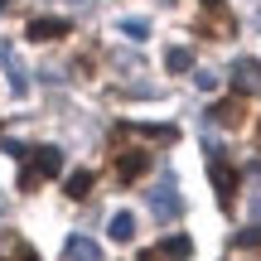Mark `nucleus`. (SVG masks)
I'll return each mask as SVG.
<instances>
[{
	"mask_svg": "<svg viewBox=\"0 0 261 261\" xmlns=\"http://www.w3.org/2000/svg\"><path fill=\"white\" fill-rule=\"evenodd\" d=\"M54 174H63V150L58 145H29L24 169H19V189L34 194V189L44 184V179H54Z\"/></svg>",
	"mask_w": 261,
	"mask_h": 261,
	"instance_id": "nucleus-1",
	"label": "nucleus"
},
{
	"mask_svg": "<svg viewBox=\"0 0 261 261\" xmlns=\"http://www.w3.org/2000/svg\"><path fill=\"white\" fill-rule=\"evenodd\" d=\"M208 174H213L218 208H223V213H232V208H237V165H232L218 145H208Z\"/></svg>",
	"mask_w": 261,
	"mask_h": 261,
	"instance_id": "nucleus-2",
	"label": "nucleus"
},
{
	"mask_svg": "<svg viewBox=\"0 0 261 261\" xmlns=\"http://www.w3.org/2000/svg\"><path fill=\"white\" fill-rule=\"evenodd\" d=\"M198 5H203V19H198V34L203 39H232L237 34V19L223 0H198Z\"/></svg>",
	"mask_w": 261,
	"mask_h": 261,
	"instance_id": "nucleus-3",
	"label": "nucleus"
},
{
	"mask_svg": "<svg viewBox=\"0 0 261 261\" xmlns=\"http://www.w3.org/2000/svg\"><path fill=\"white\" fill-rule=\"evenodd\" d=\"M150 208H155L160 223H174V218L184 213V198H179V189H174V174H165L155 189H150Z\"/></svg>",
	"mask_w": 261,
	"mask_h": 261,
	"instance_id": "nucleus-4",
	"label": "nucleus"
},
{
	"mask_svg": "<svg viewBox=\"0 0 261 261\" xmlns=\"http://www.w3.org/2000/svg\"><path fill=\"white\" fill-rule=\"evenodd\" d=\"M150 169V155L145 150H121V155L112 160V174H116V184H136L140 174Z\"/></svg>",
	"mask_w": 261,
	"mask_h": 261,
	"instance_id": "nucleus-5",
	"label": "nucleus"
},
{
	"mask_svg": "<svg viewBox=\"0 0 261 261\" xmlns=\"http://www.w3.org/2000/svg\"><path fill=\"white\" fill-rule=\"evenodd\" d=\"M34 44H54V39H63V34H73V24H68L63 15H39V19H29V29H24Z\"/></svg>",
	"mask_w": 261,
	"mask_h": 261,
	"instance_id": "nucleus-6",
	"label": "nucleus"
},
{
	"mask_svg": "<svg viewBox=\"0 0 261 261\" xmlns=\"http://www.w3.org/2000/svg\"><path fill=\"white\" fill-rule=\"evenodd\" d=\"M208 116H213L218 126L237 130V126L247 121V97H242V92H237V97H223V102H213V107H208Z\"/></svg>",
	"mask_w": 261,
	"mask_h": 261,
	"instance_id": "nucleus-7",
	"label": "nucleus"
},
{
	"mask_svg": "<svg viewBox=\"0 0 261 261\" xmlns=\"http://www.w3.org/2000/svg\"><path fill=\"white\" fill-rule=\"evenodd\" d=\"M189 256H194V242H189L184 232L165 237V242H160L155 252H145V261H189Z\"/></svg>",
	"mask_w": 261,
	"mask_h": 261,
	"instance_id": "nucleus-8",
	"label": "nucleus"
},
{
	"mask_svg": "<svg viewBox=\"0 0 261 261\" xmlns=\"http://www.w3.org/2000/svg\"><path fill=\"white\" fill-rule=\"evenodd\" d=\"M232 87H237L242 97L261 92V63H256V58H242V63H232Z\"/></svg>",
	"mask_w": 261,
	"mask_h": 261,
	"instance_id": "nucleus-9",
	"label": "nucleus"
},
{
	"mask_svg": "<svg viewBox=\"0 0 261 261\" xmlns=\"http://www.w3.org/2000/svg\"><path fill=\"white\" fill-rule=\"evenodd\" d=\"M121 136H145V140H160V145H174L179 140V126H136V121H126V126H116Z\"/></svg>",
	"mask_w": 261,
	"mask_h": 261,
	"instance_id": "nucleus-10",
	"label": "nucleus"
},
{
	"mask_svg": "<svg viewBox=\"0 0 261 261\" xmlns=\"http://www.w3.org/2000/svg\"><path fill=\"white\" fill-rule=\"evenodd\" d=\"M63 256L68 261H102V247H97L92 237L77 232V237H68V242H63Z\"/></svg>",
	"mask_w": 261,
	"mask_h": 261,
	"instance_id": "nucleus-11",
	"label": "nucleus"
},
{
	"mask_svg": "<svg viewBox=\"0 0 261 261\" xmlns=\"http://www.w3.org/2000/svg\"><path fill=\"white\" fill-rule=\"evenodd\" d=\"M107 237H112V242H136V218H130V213H112Z\"/></svg>",
	"mask_w": 261,
	"mask_h": 261,
	"instance_id": "nucleus-12",
	"label": "nucleus"
},
{
	"mask_svg": "<svg viewBox=\"0 0 261 261\" xmlns=\"http://www.w3.org/2000/svg\"><path fill=\"white\" fill-rule=\"evenodd\" d=\"M92 184H97L92 169H73V174H68V198H77V203H83V198L92 194Z\"/></svg>",
	"mask_w": 261,
	"mask_h": 261,
	"instance_id": "nucleus-13",
	"label": "nucleus"
},
{
	"mask_svg": "<svg viewBox=\"0 0 261 261\" xmlns=\"http://www.w3.org/2000/svg\"><path fill=\"white\" fill-rule=\"evenodd\" d=\"M0 63H5L10 68V92H15V97H24V73H19V63H15V54H10V48H0Z\"/></svg>",
	"mask_w": 261,
	"mask_h": 261,
	"instance_id": "nucleus-14",
	"label": "nucleus"
},
{
	"mask_svg": "<svg viewBox=\"0 0 261 261\" xmlns=\"http://www.w3.org/2000/svg\"><path fill=\"white\" fill-rule=\"evenodd\" d=\"M5 261H39V252L19 237H5Z\"/></svg>",
	"mask_w": 261,
	"mask_h": 261,
	"instance_id": "nucleus-15",
	"label": "nucleus"
},
{
	"mask_svg": "<svg viewBox=\"0 0 261 261\" xmlns=\"http://www.w3.org/2000/svg\"><path fill=\"white\" fill-rule=\"evenodd\" d=\"M165 68H169V73H189V68H194V54H189V48H169V54H165Z\"/></svg>",
	"mask_w": 261,
	"mask_h": 261,
	"instance_id": "nucleus-16",
	"label": "nucleus"
},
{
	"mask_svg": "<svg viewBox=\"0 0 261 261\" xmlns=\"http://www.w3.org/2000/svg\"><path fill=\"white\" fill-rule=\"evenodd\" d=\"M121 34H126V39H145L150 24H145V19H121Z\"/></svg>",
	"mask_w": 261,
	"mask_h": 261,
	"instance_id": "nucleus-17",
	"label": "nucleus"
},
{
	"mask_svg": "<svg viewBox=\"0 0 261 261\" xmlns=\"http://www.w3.org/2000/svg\"><path fill=\"white\" fill-rule=\"evenodd\" d=\"M232 247H261V227H247V232L232 237Z\"/></svg>",
	"mask_w": 261,
	"mask_h": 261,
	"instance_id": "nucleus-18",
	"label": "nucleus"
},
{
	"mask_svg": "<svg viewBox=\"0 0 261 261\" xmlns=\"http://www.w3.org/2000/svg\"><path fill=\"white\" fill-rule=\"evenodd\" d=\"M194 83L203 87V92H213V87H218V77H213V73H194Z\"/></svg>",
	"mask_w": 261,
	"mask_h": 261,
	"instance_id": "nucleus-19",
	"label": "nucleus"
},
{
	"mask_svg": "<svg viewBox=\"0 0 261 261\" xmlns=\"http://www.w3.org/2000/svg\"><path fill=\"white\" fill-rule=\"evenodd\" d=\"M0 208H5V198H0Z\"/></svg>",
	"mask_w": 261,
	"mask_h": 261,
	"instance_id": "nucleus-20",
	"label": "nucleus"
},
{
	"mask_svg": "<svg viewBox=\"0 0 261 261\" xmlns=\"http://www.w3.org/2000/svg\"><path fill=\"white\" fill-rule=\"evenodd\" d=\"M0 5H10V0H0Z\"/></svg>",
	"mask_w": 261,
	"mask_h": 261,
	"instance_id": "nucleus-21",
	"label": "nucleus"
}]
</instances>
